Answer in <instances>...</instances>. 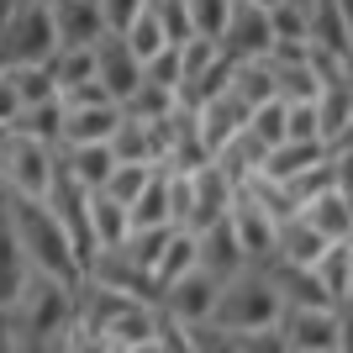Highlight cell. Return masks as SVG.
I'll use <instances>...</instances> for the list:
<instances>
[{"label":"cell","mask_w":353,"mask_h":353,"mask_svg":"<svg viewBox=\"0 0 353 353\" xmlns=\"http://www.w3.org/2000/svg\"><path fill=\"white\" fill-rule=\"evenodd\" d=\"M0 216H6V232L21 248L27 269L37 274H53L63 285H79L85 269H79V253H74L69 232H63L59 211L48 206L43 195H21V190H0Z\"/></svg>","instance_id":"cell-1"},{"label":"cell","mask_w":353,"mask_h":353,"mask_svg":"<svg viewBox=\"0 0 353 353\" xmlns=\"http://www.w3.org/2000/svg\"><path fill=\"white\" fill-rule=\"evenodd\" d=\"M48 21H53V43H95L105 32V16L95 0H48Z\"/></svg>","instance_id":"cell-12"},{"label":"cell","mask_w":353,"mask_h":353,"mask_svg":"<svg viewBox=\"0 0 353 353\" xmlns=\"http://www.w3.org/2000/svg\"><path fill=\"white\" fill-rule=\"evenodd\" d=\"M48 179H53V143L0 127V190L43 195Z\"/></svg>","instance_id":"cell-5"},{"label":"cell","mask_w":353,"mask_h":353,"mask_svg":"<svg viewBox=\"0 0 353 353\" xmlns=\"http://www.w3.org/2000/svg\"><path fill=\"white\" fill-rule=\"evenodd\" d=\"M274 338L285 353H338L348 348V316L343 306H280Z\"/></svg>","instance_id":"cell-3"},{"label":"cell","mask_w":353,"mask_h":353,"mask_svg":"<svg viewBox=\"0 0 353 353\" xmlns=\"http://www.w3.org/2000/svg\"><path fill=\"white\" fill-rule=\"evenodd\" d=\"M121 117V101H85V105H63L59 117V143H105L111 127Z\"/></svg>","instance_id":"cell-11"},{"label":"cell","mask_w":353,"mask_h":353,"mask_svg":"<svg viewBox=\"0 0 353 353\" xmlns=\"http://www.w3.org/2000/svg\"><path fill=\"white\" fill-rule=\"evenodd\" d=\"M105 148H111V159H121V163H159V137H153V127L137 121V117H127V111L117 117Z\"/></svg>","instance_id":"cell-17"},{"label":"cell","mask_w":353,"mask_h":353,"mask_svg":"<svg viewBox=\"0 0 353 353\" xmlns=\"http://www.w3.org/2000/svg\"><path fill=\"white\" fill-rule=\"evenodd\" d=\"M59 117H63V101H32V105H16L11 111V132H27V137H43V143H59Z\"/></svg>","instance_id":"cell-20"},{"label":"cell","mask_w":353,"mask_h":353,"mask_svg":"<svg viewBox=\"0 0 353 353\" xmlns=\"http://www.w3.org/2000/svg\"><path fill=\"white\" fill-rule=\"evenodd\" d=\"M195 264L211 269L216 280H227V274H237V269L248 264V253L237 248L232 227H227V216L206 221V227H195Z\"/></svg>","instance_id":"cell-10"},{"label":"cell","mask_w":353,"mask_h":353,"mask_svg":"<svg viewBox=\"0 0 353 353\" xmlns=\"http://www.w3.org/2000/svg\"><path fill=\"white\" fill-rule=\"evenodd\" d=\"M169 221V190H163V169L148 174V185L127 201V227H159Z\"/></svg>","instance_id":"cell-21"},{"label":"cell","mask_w":353,"mask_h":353,"mask_svg":"<svg viewBox=\"0 0 353 353\" xmlns=\"http://www.w3.org/2000/svg\"><path fill=\"white\" fill-rule=\"evenodd\" d=\"M43 69L53 74V85H59V95L69 85H79V79H90V74H95V43H59L53 48V53H48L43 59Z\"/></svg>","instance_id":"cell-19"},{"label":"cell","mask_w":353,"mask_h":353,"mask_svg":"<svg viewBox=\"0 0 353 353\" xmlns=\"http://www.w3.org/2000/svg\"><path fill=\"white\" fill-rule=\"evenodd\" d=\"M153 169H159V163H111V174H105V185L101 190L111 195V201H121V206H127V201H132L137 190H143L148 185V174H153Z\"/></svg>","instance_id":"cell-27"},{"label":"cell","mask_w":353,"mask_h":353,"mask_svg":"<svg viewBox=\"0 0 353 353\" xmlns=\"http://www.w3.org/2000/svg\"><path fill=\"white\" fill-rule=\"evenodd\" d=\"M53 21H48L43 0H16L0 16V69L6 63H43L53 53Z\"/></svg>","instance_id":"cell-4"},{"label":"cell","mask_w":353,"mask_h":353,"mask_svg":"<svg viewBox=\"0 0 353 353\" xmlns=\"http://www.w3.org/2000/svg\"><path fill=\"white\" fill-rule=\"evenodd\" d=\"M6 85H11L16 105H32V101H53L59 95V85H53V74L43 69V63H6Z\"/></svg>","instance_id":"cell-22"},{"label":"cell","mask_w":353,"mask_h":353,"mask_svg":"<svg viewBox=\"0 0 353 353\" xmlns=\"http://www.w3.org/2000/svg\"><path fill=\"white\" fill-rule=\"evenodd\" d=\"M322 248H327V237L316 232L301 211H290V216L274 221V259H280V264H311Z\"/></svg>","instance_id":"cell-15"},{"label":"cell","mask_w":353,"mask_h":353,"mask_svg":"<svg viewBox=\"0 0 353 353\" xmlns=\"http://www.w3.org/2000/svg\"><path fill=\"white\" fill-rule=\"evenodd\" d=\"M190 264H195V227H169V243H163L159 264H153V285L185 274Z\"/></svg>","instance_id":"cell-23"},{"label":"cell","mask_w":353,"mask_h":353,"mask_svg":"<svg viewBox=\"0 0 353 353\" xmlns=\"http://www.w3.org/2000/svg\"><path fill=\"white\" fill-rule=\"evenodd\" d=\"M269 6H259V0H232V11H227V21H221L216 32V48L227 53V59H264L269 53Z\"/></svg>","instance_id":"cell-6"},{"label":"cell","mask_w":353,"mask_h":353,"mask_svg":"<svg viewBox=\"0 0 353 353\" xmlns=\"http://www.w3.org/2000/svg\"><path fill=\"white\" fill-rule=\"evenodd\" d=\"M232 179L221 174L216 163H201V169H190V216H185V227H206V221L227 216V206H232Z\"/></svg>","instance_id":"cell-9"},{"label":"cell","mask_w":353,"mask_h":353,"mask_svg":"<svg viewBox=\"0 0 353 353\" xmlns=\"http://www.w3.org/2000/svg\"><path fill=\"white\" fill-rule=\"evenodd\" d=\"M285 137H301V143H322L311 101H285Z\"/></svg>","instance_id":"cell-30"},{"label":"cell","mask_w":353,"mask_h":353,"mask_svg":"<svg viewBox=\"0 0 353 353\" xmlns=\"http://www.w3.org/2000/svg\"><path fill=\"white\" fill-rule=\"evenodd\" d=\"M43 6H48V0H43Z\"/></svg>","instance_id":"cell-35"},{"label":"cell","mask_w":353,"mask_h":353,"mask_svg":"<svg viewBox=\"0 0 353 353\" xmlns=\"http://www.w3.org/2000/svg\"><path fill=\"white\" fill-rule=\"evenodd\" d=\"M259 6H274V0H259Z\"/></svg>","instance_id":"cell-34"},{"label":"cell","mask_w":353,"mask_h":353,"mask_svg":"<svg viewBox=\"0 0 353 353\" xmlns=\"http://www.w3.org/2000/svg\"><path fill=\"white\" fill-rule=\"evenodd\" d=\"M311 111H316V132H322L327 148H348V121H353L348 85H322L311 95Z\"/></svg>","instance_id":"cell-14"},{"label":"cell","mask_w":353,"mask_h":353,"mask_svg":"<svg viewBox=\"0 0 353 353\" xmlns=\"http://www.w3.org/2000/svg\"><path fill=\"white\" fill-rule=\"evenodd\" d=\"M11 111H16V95H11V85H6V74H0V127L11 121Z\"/></svg>","instance_id":"cell-32"},{"label":"cell","mask_w":353,"mask_h":353,"mask_svg":"<svg viewBox=\"0 0 353 353\" xmlns=\"http://www.w3.org/2000/svg\"><path fill=\"white\" fill-rule=\"evenodd\" d=\"M95 79L105 85V95H111V101H127V95L137 90L143 63H137L132 48L121 43V32H101V37H95Z\"/></svg>","instance_id":"cell-8"},{"label":"cell","mask_w":353,"mask_h":353,"mask_svg":"<svg viewBox=\"0 0 353 353\" xmlns=\"http://www.w3.org/2000/svg\"><path fill=\"white\" fill-rule=\"evenodd\" d=\"M227 11H232V0H185L190 32H201V37H216L221 21H227Z\"/></svg>","instance_id":"cell-29"},{"label":"cell","mask_w":353,"mask_h":353,"mask_svg":"<svg viewBox=\"0 0 353 353\" xmlns=\"http://www.w3.org/2000/svg\"><path fill=\"white\" fill-rule=\"evenodd\" d=\"M227 227H232L237 248L248 253V264H269L274 259V216H269L259 201H253L243 185L232 190V206H227Z\"/></svg>","instance_id":"cell-7"},{"label":"cell","mask_w":353,"mask_h":353,"mask_svg":"<svg viewBox=\"0 0 353 353\" xmlns=\"http://www.w3.org/2000/svg\"><path fill=\"white\" fill-rule=\"evenodd\" d=\"M301 216H306L327 243L353 237V206H348V190H343V185H327V190L306 195V201H301Z\"/></svg>","instance_id":"cell-13"},{"label":"cell","mask_w":353,"mask_h":353,"mask_svg":"<svg viewBox=\"0 0 353 353\" xmlns=\"http://www.w3.org/2000/svg\"><path fill=\"white\" fill-rule=\"evenodd\" d=\"M290 6H301V11H306V6H311V0H290Z\"/></svg>","instance_id":"cell-33"},{"label":"cell","mask_w":353,"mask_h":353,"mask_svg":"<svg viewBox=\"0 0 353 353\" xmlns=\"http://www.w3.org/2000/svg\"><path fill=\"white\" fill-rule=\"evenodd\" d=\"M269 69H274V95L280 101H311L316 95V74L306 69V59H290V63L269 59Z\"/></svg>","instance_id":"cell-26"},{"label":"cell","mask_w":353,"mask_h":353,"mask_svg":"<svg viewBox=\"0 0 353 353\" xmlns=\"http://www.w3.org/2000/svg\"><path fill=\"white\" fill-rule=\"evenodd\" d=\"M348 237H338V243H327L316 259H311V274H316V285L327 290V301L332 306H348Z\"/></svg>","instance_id":"cell-18"},{"label":"cell","mask_w":353,"mask_h":353,"mask_svg":"<svg viewBox=\"0 0 353 353\" xmlns=\"http://www.w3.org/2000/svg\"><path fill=\"white\" fill-rule=\"evenodd\" d=\"M269 37L274 43H306V11L290 0H274L269 6Z\"/></svg>","instance_id":"cell-28"},{"label":"cell","mask_w":353,"mask_h":353,"mask_svg":"<svg viewBox=\"0 0 353 353\" xmlns=\"http://www.w3.org/2000/svg\"><path fill=\"white\" fill-rule=\"evenodd\" d=\"M174 90L169 85H153V79H137V90L132 95H127V101H121V111H127V117H137V121H163L169 117V111H174Z\"/></svg>","instance_id":"cell-24"},{"label":"cell","mask_w":353,"mask_h":353,"mask_svg":"<svg viewBox=\"0 0 353 353\" xmlns=\"http://www.w3.org/2000/svg\"><path fill=\"white\" fill-rule=\"evenodd\" d=\"M121 43H127V48L137 53V63H143V59H153L159 48H169V37H163V27H159V16L148 11V0H143V11H137L132 21H127V27H121Z\"/></svg>","instance_id":"cell-25"},{"label":"cell","mask_w":353,"mask_h":353,"mask_svg":"<svg viewBox=\"0 0 353 353\" xmlns=\"http://www.w3.org/2000/svg\"><path fill=\"white\" fill-rule=\"evenodd\" d=\"M280 316V290L269 280L264 264H243L237 274L216 285V301H211V322L227 327V332H269Z\"/></svg>","instance_id":"cell-2"},{"label":"cell","mask_w":353,"mask_h":353,"mask_svg":"<svg viewBox=\"0 0 353 353\" xmlns=\"http://www.w3.org/2000/svg\"><path fill=\"white\" fill-rule=\"evenodd\" d=\"M95 6H101V16H105V32H121L143 11V0H95Z\"/></svg>","instance_id":"cell-31"},{"label":"cell","mask_w":353,"mask_h":353,"mask_svg":"<svg viewBox=\"0 0 353 353\" xmlns=\"http://www.w3.org/2000/svg\"><path fill=\"white\" fill-rule=\"evenodd\" d=\"M85 232H90V248H117L127 237V206L111 201L105 190H90L85 195Z\"/></svg>","instance_id":"cell-16"}]
</instances>
